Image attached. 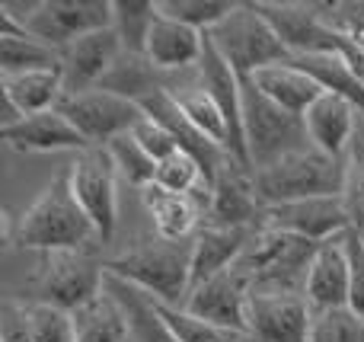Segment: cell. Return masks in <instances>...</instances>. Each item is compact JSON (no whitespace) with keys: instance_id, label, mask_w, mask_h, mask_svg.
<instances>
[{"instance_id":"cell-25","label":"cell","mask_w":364,"mask_h":342,"mask_svg":"<svg viewBox=\"0 0 364 342\" xmlns=\"http://www.w3.org/2000/svg\"><path fill=\"white\" fill-rule=\"evenodd\" d=\"M74 320V339L77 342H132V324L122 307V301L112 292H102L80 311L70 314Z\"/></svg>"},{"instance_id":"cell-27","label":"cell","mask_w":364,"mask_h":342,"mask_svg":"<svg viewBox=\"0 0 364 342\" xmlns=\"http://www.w3.org/2000/svg\"><path fill=\"white\" fill-rule=\"evenodd\" d=\"M294 68H301L304 74H310L320 83L326 93H336L342 100H348L358 112H364V80L355 74L352 58L346 51L336 55H304V58H291Z\"/></svg>"},{"instance_id":"cell-40","label":"cell","mask_w":364,"mask_h":342,"mask_svg":"<svg viewBox=\"0 0 364 342\" xmlns=\"http://www.w3.org/2000/svg\"><path fill=\"white\" fill-rule=\"evenodd\" d=\"M346 250L352 262V292H348V307L364 320V240L358 230H346Z\"/></svg>"},{"instance_id":"cell-18","label":"cell","mask_w":364,"mask_h":342,"mask_svg":"<svg viewBox=\"0 0 364 342\" xmlns=\"http://www.w3.org/2000/svg\"><path fill=\"white\" fill-rule=\"evenodd\" d=\"M0 138L19 154H55V151H87L93 147L80 132L74 128V122L61 112H38V115H26V119L13 122V125L0 128Z\"/></svg>"},{"instance_id":"cell-28","label":"cell","mask_w":364,"mask_h":342,"mask_svg":"<svg viewBox=\"0 0 364 342\" xmlns=\"http://www.w3.org/2000/svg\"><path fill=\"white\" fill-rule=\"evenodd\" d=\"M141 196H144V205L154 218V230L160 240H188V234L198 224V205L192 202V196H176V192H166L160 186H147Z\"/></svg>"},{"instance_id":"cell-41","label":"cell","mask_w":364,"mask_h":342,"mask_svg":"<svg viewBox=\"0 0 364 342\" xmlns=\"http://www.w3.org/2000/svg\"><path fill=\"white\" fill-rule=\"evenodd\" d=\"M0 342H32L26 307H19V304H6V307H4V324H0Z\"/></svg>"},{"instance_id":"cell-34","label":"cell","mask_w":364,"mask_h":342,"mask_svg":"<svg viewBox=\"0 0 364 342\" xmlns=\"http://www.w3.org/2000/svg\"><path fill=\"white\" fill-rule=\"evenodd\" d=\"M157 10L160 16H170L198 32H211L237 10V4L230 0H157Z\"/></svg>"},{"instance_id":"cell-15","label":"cell","mask_w":364,"mask_h":342,"mask_svg":"<svg viewBox=\"0 0 364 342\" xmlns=\"http://www.w3.org/2000/svg\"><path fill=\"white\" fill-rule=\"evenodd\" d=\"M265 228L307 237L314 243H326L333 237H342L346 230H352V221H348L342 196H323L288 205H272V208H265Z\"/></svg>"},{"instance_id":"cell-1","label":"cell","mask_w":364,"mask_h":342,"mask_svg":"<svg viewBox=\"0 0 364 342\" xmlns=\"http://www.w3.org/2000/svg\"><path fill=\"white\" fill-rule=\"evenodd\" d=\"M96 237L93 221L70 189V173L55 176L42 189V196L6 228V240L23 250H42V253H58V250H83Z\"/></svg>"},{"instance_id":"cell-31","label":"cell","mask_w":364,"mask_h":342,"mask_svg":"<svg viewBox=\"0 0 364 342\" xmlns=\"http://www.w3.org/2000/svg\"><path fill=\"white\" fill-rule=\"evenodd\" d=\"M154 311H157L160 324L166 326V333L176 342H240L243 339L240 333H230V330H224V326H214V324H208V320L195 317L186 307L154 301Z\"/></svg>"},{"instance_id":"cell-37","label":"cell","mask_w":364,"mask_h":342,"mask_svg":"<svg viewBox=\"0 0 364 342\" xmlns=\"http://www.w3.org/2000/svg\"><path fill=\"white\" fill-rule=\"evenodd\" d=\"M26 317H29L32 342H77L74 320L68 311H58V307L36 301V304L26 307Z\"/></svg>"},{"instance_id":"cell-23","label":"cell","mask_w":364,"mask_h":342,"mask_svg":"<svg viewBox=\"0 0 364 342\" xmlns=\"http://www.w3.org/2000/svg\"><path fill=\"white\" fill-rule=\"evenodd\" d=\"M201 51H205V32L176 23L170 16H157L151 36H147L144 58L154 70H186L198 68Z\"/></svg>"},{"instance_id":"cell-20","label":"cell","mask_w":364,"mask_h":342,"mask_svg":"<svg viewBox=\"0 0 364 342\" xmlns=\"http://www.w3.org/2000/svg\"><path fill=\"white\" fill-rule=\"evenodd\" d=\"M0 90H4V125L26 119V115L51 112L61 106L64 100V70L61 68H45L29 70V74H10L0 77Z\"/></svg>"},{"instance_id":"cell-11","label":"cell","mask_w":364,"mask_h":342,"mask_svg":"<svg viewBox=\"0 0 364 342\" xmlns=\"http://www.w3.org/2000/svg\"><path fill=\"white\" fill-rule=\"evenodd\" d=\"M112 19L115 0H42L36 16L23 29L55 51H64L90 32L109 29Z\"/></svg>"},{"instance_id":"cell-16","label":"cell","mask_w":364,"mask_h":342,"mask_svg":"<svg viewBox=\"0 0 364 342\" xmlns=\"http://www.w3.org/2000/svg\"><path fill=\"white\" fill-rule=\"evenodd\" d=\"M138 106L144 109V115H151L154 122H160V125L176 138V144L188 154V157L198 160L201 170H205V176H208V189H211V183L218 179V173L233 160L230 154L220 151L214 141H208L205 134L182 115V109L176 106V100H173V93L166 87H157V90H151V93H144L138 100Z\"/></svg>"},{"instance_id":"cell-13","label":"cell","mask_w":364,"mask_h":342,"mask_svg":"<svg viewBox=\"0 0 364 342\" xmlns=\"http://www.w3.org/2000/svg\"><path fill=\"white\" fill-rule=\"evenodd\" d=\"M208 215H211L214 228L262 230L265 205L256 192V183H252V170L230 160L208 189Z\"/></svg>"},{"instance_id":"cell-9","label":"cell","mask_w":364,"mask_h":342,"mask_svg":"<svg viewBox=\"0 0 364 342\" xmlns=\"http://www.w3.org/2000/svg\"><path fill=\"white\" fill-rule=\"evenodd\" d=\"M68 173H70L74 198L93 221L96 237L112 240L115 224H119V192H115L119 170H115L109 151L106 147H87V151L77 154V160L70 164Z\"/></svg>"},{"instance_id":"cell-7","label":"cell","mask_w":364,"mask_h":342,"mask_svg":"<svg viewBox=\"0 0 364 342\" xmlns=\"http://www.w3.org/2000/svg\"><path fill=\"white\" fill-rule=\"evenodd\" d=\"M106 292V262L93 260L83 250H58L45 253L38 272V301L58 311H80Z\"/></svg>"},{"instance_id":"cell-5","label":"cell","mask_w":364,"mask_h":342,"mask_svg":"<svg viewBox=\"0 0 364 342\" xmlns=\"http://www.w3.org/2000/svg\"><path fill=\"white\" fill-rule=\"evenodd\" d=\"M205 36L224 55V61L240 74V80H250L252 74L272 68V64L291 61V51L284 48L278 32L252 4H237V10Z\"/></svg>"},{"instance_id":"cell-14","label":"cell","mask_w":364,"mask_h":342,"mask_svg":"<svg viewBox=\"0 0 364 342\" xmlns=\"http://www.w3.org/2000/svg\"><path fill=\"white\" fill-rule=\"evenodd\" d=\"M125 55V45H122L115 26L100 32H90V36L77 38L74 45L61 51V70H64V96L70 93H87L106 83V77L115 70V64Z\"/></svg>"},{"instance_id":"cell-26","label":"cell","mask_w":364,"mask_h":342,"mask_svg":"<svg viewBox=\"0 0 364 342\" xmlns=\"http://www.w3.org/2000/svg\"><path fill=\"white\" fill-rule=\"evenodd\" d=\"M0 77L10 74H29V70H45V68H61V51L51 45L32 38L26 29L0 19Z\"/></svg>"},{"instance_id":"cell-19","label":"cell","mask_w":364,"mask_h":342,"mask_svg":"<svg viewBox=\"0 0 364 342\" xmlns=\"http://www.w3.org/2000/svg\"><path fill=\"white\" fill-rule=\"evenodd\" d=\"M348 292H352V262L342 234L316 247L304 282V298L314 311H329V307H348Z\"/></svg>"},{"instance_id":"cell-6","label":"cell","mask_w":364,"mask_h":342,"mask_svg":"<svg viewBox=\"0 0 364 342\" xmlns=\"http://www.w3.org/2000/svg\"><path fill=\"white\" fill-rule=\"evenodd\" d=\"M243 132L252 173L301 151V147H310L301 115L272 102L252 80H243Z\"/></svg>"},{"instance_id":"cell-36","label":"cell","mask_w":364,"mask_h":342,"mask_svg":"<svg viewBox=\"0 0 364 342\" xmlns=\"http://www.w3.org/2000/svg\"><path fill=\"white\" fill-rule=\"evenodd\" d=\"M154 186H160V189H166V192H176V196H192L198 186H208V176L198 160L188 157L186 151H179V154H173L170 160L157 164V179H154Z\"/></svg>"},{"instance_id":"cell-12","label":"cell","mask_w":364,"mask_h":342,"mask_svg":"<svg viewBox=\"0 0 364 342\" xmlns=\"http://www.w3.org/2000/svg\"><path fill=\"white\" fill-rule=\"evenodd\" d=\"M250 301H252L250 279L233 266L227 272L195 285L182 307L214 326H224L230 333L250 336Z\"/></svg>"},{"instance_id":"cell-29","label":"cell","mask_w":364,"mask_h":342,"mask_svg":"<svg viewBox=\"0 0 364 342\" xmlns=\"http://www.w3.org/2000/svg\"><path fill=\"white\" fill-rule=\"evenodd\" d=\"M166 90L173 93L182 115H186L208 141H214L220 151L230 154V128H227V119H224V112H220L218 100H214L201 83H188V87H179V90L166 87Z\"/></svg>"},{"instance_id":"cell-33","label":"cell","mask_w":364,"mask_h":342,"mask_svg":"<svg viewBox=\"0 0 364 342\" xmlns=\"http://www.w3.org/2000/svg\"><path fill=\"white\" fill-rule=\"evenodd\" d=\"M106 151H109L115 170H119V176L125 179V183L138 186L141 192H144L147 186H154V179H157V160L141 147V141L134 138L132 132L115 138V141H109Z\"/></svg>"},{"instance_id":"cell-2","label":"cell","mask_w":364,"mask_h":342,"mask_svg":"<svg viewBox=\"0 0 364 342\" xmlns=\"http://www.w3.org/2000/svg\"><path fill=\"white\" fill-rule=\"evenodd\" d=\"M106 272L144 292L147 298L182 307L192 288V243L157 237V243H141L119 260H109Z\"/></svg>"},{"instance_id":"cell-39","label":"cell","mask_w":364,"mask_h":342,"mask_svg":"<svg viewBox=\"0 0 364 342\" xmlns=\"http://www.w3.org/2000/svg\"><path fill=\"white\" fill-rule=\"evenodd\" d=\"M132 134L141 141V147H144V151L151 154L157 164H164V160H170L173 154L182 151V147L176 144V138H173V134L166 132L160 122H154L151 115H144V119H141L138 125L132 128Z\"/></svg>"},{"instance_id":"cell-24","label":"cell","mask_w":364,"mask_h":342,"mask_svg":"<svg viewBox=\"0 0 364 342\" xmlns=\"http://www.w3.org/2000/svg\"><path fill=\"white\" fill-rule=\"evenodd\" d=\"M252 83H256L259 90H262L265 96H269L272 102H278L282 109H288V112L301 115L307 112L310 106H314L316 100H320L326 90L320 87V83L314 80L310 74H304L301 68H294L291 61L284 64H272V68H262L259 74L250 77Z\"/></svg>"},{"instance_id":"cell-35","label":"cell","mask_w":364,"mask_h":342,"mask_svg":"<svg viewBox=\"0 0 364 342\" xmlns=\"http://www.w3.org/2000/svg\"><path fill=\"white\" fill-rule=\"evenodd\" d=\"M310 342H364V320L352 307H329L314 311Z\"/></svg>"},{"instance_id":"cell-21","label":"cell","mask_w":364,"mask_h":342,"mask_svg":"<svg viewBox=\"0 0 364 342\" xmlns=\"http://www.w3.org/2000/svg\"><path fill=\"white\" fill-rule=\"evenodd\" d=\"M355 122H358V109L336 93H323L304 112V128H307L310 147L323 151L326 157H339V160L346 154V147L352 144Z\"/></svg>"},{"instance_id":"cell-43","label":"cell","mask_w":364,"mask_h":342,"mask_svg":"<svg viewBox=\"0 0 364 342\" xmlns=\"http://www.w3.org/2000/svg\"><path fill=\"white\" fill-rule=\"evenodd\" d=\"M361 240H364V230H361Z\"/></svg>"},{"instance_id":"cell-42","label":"cell","mask_w":364,"mask_h":342,"mask_svg":"<svg viewBox=\"0 0 364 342\" xmlns=\"http://www.w3.org/2000/svg\"><path fill=\"white\" fill-rule=\"evenodd\" d=\"M348 42H352L355 48H358L361 55H364V29H361V32H358V36H355V38H348Z\"/></svg>"},{"instance_id":"cell-4","label":"cell","mask_w":364,"mask_h":342,"mask_svg":"<svg viewBox=\"0 0 364 342\" xmlns=\"http://www.w3.org/2000/svg\"><path fill=\"white\" fill-rule=\"evenodd\" d=\"M256 192L265 208L304 202V198L342 196L346 189V160L326 157L316 147H301L275 164L252 173Z\"/></svg>"},{"instance_id":"cell-8","label":"cell","mask_w":364,"mask_h":342,"mask_svg":"<svg viewBox=\"0 0 364 342\" xmlns=\"http://www.w3.org/2000/svg\"><path fill=\"white\" fill-rule=\"evenodd\" d=\"M259 13L269 19V26L278 32L291 58L304 55H336L346 48L348 38L339 36L323 19L320 4H294V0H256Z\"/></svg>"},{"instance_id":"cell-3","label":"cell","mask_w":364,"mask_h":342,"mask_svg":"<svg viewBox=\"0 0 364 342\" xmlns=\"http://www.w3.org/2000/svg\"><path fill=\"white\" fill-rule=\"evenodd\" d=\"M316 247L320 243L307 237L262 228L240 256L237 269L250 279L252 294H304V282H307Z\"/></svg>"},{"instance_id":"cell-17","label":"cell","mask_w":364,"mask_h":342,"mask_svg":"<svg viewBox=\"0 0 364 342\" xmlns=\"http://www.w3.org/2000/svg\"><path fill=\"white\" fill-rule=\"evenodd\" d=\"M314 307L304 294H252L250 336L259 342H310Z\"/></svg>"},{"instance_id":"cell-30","label":"cell","mask_w":364,"mask_h":342,"mask_svg":"<svg viewBox=\"0 0 364 342\" xmlns=\"http://www.w3.org/2000/svg\"><path fill=\"white\" fill-rule=\"evenodd\" d=\"M106 288L122 301V307H125L128 324H132V342H176L166 333V326L160 324L157 311H154V301L147 298L144 292L132 288L122 279H112L109 272H106Z\"/></svg>"},{"instance_id":"cell-32","label":"cell","mask_w":364,"mask_h":342,"mask_svg":"<svg viewBox=\"0 0 364 342\" xmlns=\"http://www.w3.org/2000/svg\"><path fill=\"white\" fill-rule=\"evenodd\" d=\"M157 4L151 0H115V32H119L122 45L128 55L144 58L147 48V36H151L154 23H157Z\"/></svg>"},{"instance_id":"cell-10","label":"cell","mask_w":364,"mask_h":342,"mask_svg":"<svg viewBox=\"0 0 364 342\" xmlns=\"http://www.w3.org/2000/svg\"><path fill=\"white\" fill-rule=\"evenodd\" d=\"M61 109L74 128L90 141L93 147H106L109 141L128 134L141 119H144V109L134 100L112 90H87V93H70L61 100Z\"/></svg>"},{"instance_id":"cell-38","label":"cell","mask_w":364,"mask_h":342,"mask_svg":"<svg viewBox=\"0 0 364 342\" xmlns=\"http://www.w3.org/2000/svg\"><path fill=\"white\" fill-rule=\"evenodd\" d=\"M342 202H346L352 230H364V147L352 151L346 160V189H342Z\"/></svg>"},{"instance_id":"cell-22","label":"cell","mask_w":364,"mask_h":342,"mask_svg":"<svg viewBox=\"0 0 364 342\" xmlns=\"http://www.w3.org/2000/svg\"><path fill=\"white\" fill-rule=\"evenodd\" d=\"M259 230H237V228H201L192 237V288L201 282L214 279V275L227 272L240 262V256L246 253V247L252 243ZM188 288V292H192Z\"/></svg>"}]
</instances>
